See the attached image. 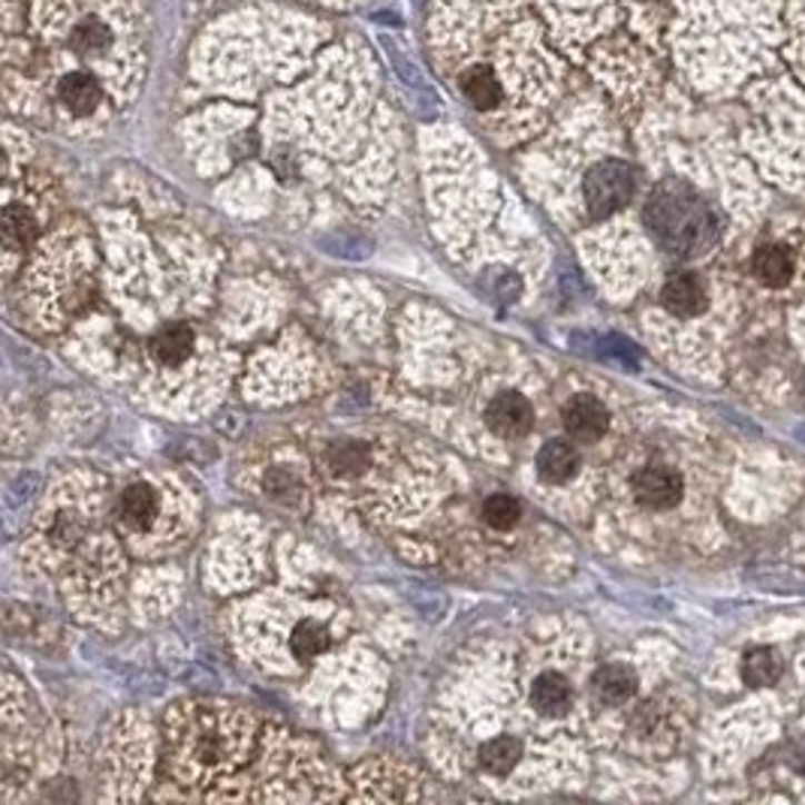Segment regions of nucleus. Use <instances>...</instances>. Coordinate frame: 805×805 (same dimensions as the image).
<instances>
[{
	"instance_id": "f257e3e1",
	"label": "nucleus",
	"mask_w": 805,
	"mask_h": 805,
	"mask_svg": "<svg viewBox=\"0 0 805 805\" xmlns=\"http://www.w3.org/2000/svg\"><path fill=\"white\" fill-rule=\"evenodd\" d=\"M431 52L456 91L491 125L519 127L537 118V76L544 58L540 28L523 0H483V24H435Z\"/></svg>"
},
{
	"instance_id": "f03ea898",
	"label": "nucleus",
	"mask_w": 805,
	"mask_h": 805,
	"mask_svg": "<svg viewBox=\"0 0 805 805\" xmlns=\"http://www.w3.org/2000/svg\"><path fill=\"white\" fill-rule=\"evenodd\" d=\"M266 733V731H262ZM260 724L251 712L218 700H190L169 709L163 727V773L181 796L218 799L220 785L236 782L262 748Z\"/></svg>"
},
{
	"instance_id": "7ed1b4c3",
	"label": "nucleus",
	"mask_w": 805,
	"mask_h": 805,
	"mask_svg": "<svg viewBox=\"0 0 805 805\" xmlns=\"http://www.w3.org/2000/svg\"><path fill=\"white\" fill-rule=\"evenodd\" d=\"M646 220L658 241L673 254L694 257L718 239V220L679 181L660 185L646 206Z\"/></svg>"
},
{
	"instance_id": "20e7f679",
	"label": "nucleus",
	"mask_w": 805,
	"mask_h": 805,
	"mask_svg": "<svg viewBox=\"0 0 805 805\" xmlns=\"http://www.w3.org/2000/svg\"><path fill=\"white\" fill-rule=\"evenodd\" d=\"M637 190V176L625 160H600L588 169L583 178V199L592 218H609L618 209H625Z\"/></svg>"
},
{
	"instance_id": "39448f33",
	"label": "nucleus",
	"mask_w": 805,
	"mask_h": 805,
	"mask_svg": "<svg viewBox=\"0 0 805 805\" xmlns=\"http://www.w3.org/2000/svg\"><path fill=\"white\" fill-rule=\"evenodd\" d=\"M163 516V498L151 483H130L116 501V523L127 534H148Z\"/></svg>"
},
{
	"instance_id": "423d86ee",
	"label": "nucleus",
	"mask_w": 805,
	"mask_h": 805,
	"mask_svg": "<svg viewBox=\"0 0 805 805\" xmlns=\"http://www.w3.org/2000/svg\"><path fill=\"white\" fill-rule=\"evenodd\" d=\"M576 703V690L570 685L565 673L558 669H540L534 673L531 682H528V706L537 718L544 722H558L565 718L567 712L574 709Z\"/></svg>"
},
{
	"instance_id": "0eeeda50",
	"label": "nucleus",
	"mask_w": 805,
	"mask_h": 805,
	"mask_svg": "<svg viewBox=\"0 0 805 805\" xmlns=\"http://www.w3.org/2000/svg\"><path fill=\"white\" fill-rule=\"evenodd\" d=\"M682 474L669 465H643L630 477V491L648 510H673L682 501Z\"/></svg>"
},
{
	"instance_id": "6e6552de",
	"label": "nucleus",
	"mask_w": 805,
	"mask_h": 805,
	"mask_svg": "<svg viewBox=\"0 0 805 805\" xmlns=\"http://www.w3.org/2000/svg\"><path fill=\"white\" fill-rule=\"evenodd\" d=\"M483 419H486V426H489L498 438L519 440L534 429V405L523 392L507 389V392H498V396L486 405Z\"/></svg>"
},
{
	"instance_id": "1a4fd4ad",
	"label": "nucleus",
	"mask_w": 805,
	"mask_h": 805,
	"mask_svg": "<svg viewBox=\"0 0 805 805\" xmlns=\"http://www.w3.org/2000/svg\"><path fill=\"white\" fill-rule=\"evenodd\" d=\"M561 423L576 444H597L609 429V410L600 398L574 396L561 410Z\"/></svg>"
},
{
	"instance_id": "9d476101",
	"label": "nucleus",
	"mask_w": 805,
	"mask_h": 805,
	"mask_svg": "<svg viewBox=\"0 0 805 805\" xmlns=\"http://www.w3.org/2000/svg\"><path fill=\"white\" fill-rule=\"evenodd\" d=\"M37 236H40V218L31 209V202L10 199L7 211H3V251H7V269L10 272L16 260L31 251Z\"/></svg>"
},
{
	"instance_id": "9b49d317",
	"label": "nucleus",
	"mask_w": 805,
	"mask_h": 805,
	"mask_svg": "<svg viewBox=\"0 0 805 805\" xmlns=\"http://www.w3.org/2000/svg\"><path fill=\"white\" fill-rule=\"evenodd\" d=\"M193 347H197V332L190 329L188 324H176L160 329L151 345H148V356L155 359V366L163 368V371H176V368H185L193 356Z\"/></svg>"
},
{
	"instance_id": "f8f14e48",
	"label": "nucleus",
	"mask_w": 805,
	"mask_h": 805,
	"mask_svg": "<svg viewBox=\"0 0 805 805\" xmlns=\"http://www.w3.org/2000/svg\"><path fill=\"white\" fill-rule=\"evenodd\" d=\"M592 694L600 706L607 709H618V706H628L637 694V676L628 664H604L597 669L595 679H592Z\"/></svg>"
},
{
	"instance_id": "ddd939ff",
	"label": "nucleus",
	"mask_w": 805,
	"mask_h": 805,
	"mask_svg": "<svg viewBox=\"0 0 805 805\" xmlns=\"http://www.w3.org/2000/svg\"><path fill=\"white\" fill-rule=\"evenodd\" d=\"M660 302L669 315L697 317L706 308V287L694 272H673L660 290Z\"/></svg>"
},
{
	"instance_id": "4468645a",
	"label": "nucleus",
	"mask_w": 805,
	"mask_h": 805,
	"mask_svg": "<svg viewBox=\"0 0 805 805\" xmlns=\"http://www.w3.org/2000/svg\"><path fill=\"white\" fill-rule=\"evenodd\" d=\"M537 474H540V480L549 483V486H561V483L574 480L576 471H579V450H576L574 444L565 438H555V440H546L540 453H537Z\"/></svg>"
},
{
	"instance_id": "2eb2a0df",
	"label": "nucleus",
	"mask_w": 805,
	"mask_h": 805,
	"mask_svg": "<svg viewBox=\"0 0 805 805\" xmlns=\"http://www.w3.org/2000/svg\"><path fill=\"white\" fill-rule=\"evenodd\" d=\"M332 628H329L326 622H320V618L315 616H305L290 628V655H294L296 660L308 664V660L326 655L329 646H332Z\"/></svg>"
},
{
	"instance_id": "dca6fc26",
	"label": "nucleus",
	"mask_w": 805,
	"mask_h": 805,
	"mask_svg": "<svg viewBox=\"0 0 805 805\" xmlns=\"http://www.w3.org/2000/svg\"><path fill=\"white\" fill-rule=\"evenodd\" d=\"M752 272L757 275L766 287H782V284H787V278L794 275V257H791L787 248L766 245V248L754 254Z\"/></svg>"
},
{
	"instance_id": "f3484780",
	"label": "nucleus",
	"mask_w": 805,
	"mask_h": 805,
	"mask_svg": "<svg viewBox=\"0 0 805 805\" xmlns=\"http://www.w3.org/2000/svg\"><path fill=\"white\" fill-rule=\"evenodd\" d=\"M480 516L483 523L495 528V531H507V528L519 523L523 507H519V501H516L513 495H507V491H495V495H489V498L483 501Z\"/></svg>"
},
{
	"instance_id": "a211bd4d",
	"label": "nucleus",
	"mask_w": 805,
	"mask_h": 805,
	"mask_svg": "<svg viewBox=\"0 0 805 805\" xmlns=\"http://www.w3.org/2000/svg\"><path fill=\"white\" fill-rule=\"evenodd\" d=\"M782 673V660L773 648H754L743 660V676L748 685H773Z\"/></svg>"
},
{
	"instance_id": "6ab92c4d",
	"label": "nucleus",
	"mask_w": 805,
	"mask_h": 805,
	"mask_svg": "<svg viewBox=\"0 0 805 805\" xmlns=\"http://www.w3.org/2000/svg\"><path fill=\"white\" fill-rule=\"evenodd\" d=\"M326 461H329V471L338 474V477H354V474H362V468L368 465V447L356 444V440L335 444Z\"/></svg>"
},
{
	"instance_id": "aec40b11",
	"label": "nucleus",
	"mask_w": 805,
	"mask_h": 805,
	"mask_svg": "<svg viewBox=\"0 0 805 805\" xmlns=\"http://www.w3.org/2000/svg\"><path fill=\"white\" fill-rule=\"evenodd\" d=\"M791 761H794L796 769H803V773H805V743L796 745V748H794V757H791Z\"/></svg>"
}]
</instances>
